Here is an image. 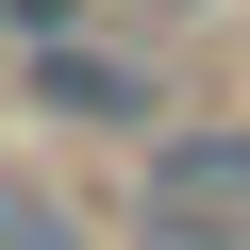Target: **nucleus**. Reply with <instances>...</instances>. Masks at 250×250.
Segmentation results:
<instances>
[{
  "instance_id": "obj_1",
  "label": "nucleus",
  "mask_w": 250,
  "mask_h": 250,
  "mask_svg": "<svg viewBox=\"0 0 250 250\" xmlns=\"http://www.w3.org/2000/svg\"><path fill=\"white\" fill-rule=\"evenodd\" d=\"M17 117H34V134H83V150H150L167 117H184V67L134 17H83V34L17 50Z\"/></svg>"
},
{
  "instance_id": "obj_2",
  "label": "nucleus",
  "mask_w": 250,
  "mask_h": 250,
  "mask_svg": "<svg viewBox=\"0 0 250 250\" xmlns=\"http://www.w3.org/2000/svg\"><path fill=\"white\" fill-rule=\"evenodd\" d=\"M134 250H250V117H167L117 200Z\"/></svg>"
},
{
  "instance_id": "obj_3",
  "label": "nucleus",
  "mask_w": 250,
  "mask_h": 250,
  "mask_svg": "<svg viewBox=\"0 0 250 250\" xmlns=\"http://www.w3.org/2000/svg\"><path fill=\"white\" fill-rule=\"evenodd\" d=\"M0 250H100V217H83L50 167H17V150H0Z\"/></svg>"
},
{
  "instance_id": "obj_4",
  "label": "nucleus",
  "mask_w": 250,
  "mask_h": 250,
  "mask_svg": "<svg viewBox=\"0 0 250 250\" xmlns=\"http://www.w3.org/2000/svg\"><path fill=\"white\" fill-rule=\"evenodd\" d=\"M100 0H0V50H50V34H83Z\"/></svg>"
},
{
  "instance_id": "obj_5",
  "label": "nucleus",
  "mask_w": 250,
  "mask_h": 250,
  "mask_svg": "<svg viewBox=\"0 0 250 250\" xmlns=\"http://www.w3.org/2000/svg\"><path fill=\"white\" fill-rule=\"evenodd\" d=\"M100 17H134V34H200L217 0H100Z\"/></svg>"
},
{
  "instance_id": "obj_6",
  "label": "nucleus",
  "mask_w": 250,
  "mask_h": 250,
  "mask_svg": "<svg viewBox=\"0 0 250 250\" xmlns=\"http://www.w3.org/2000/svg\"><path fill=\"white\" fill-rule=\"evenodd\" d=\"M0 100H17V50H0Z\"/></svg>"
}]
</instances>
